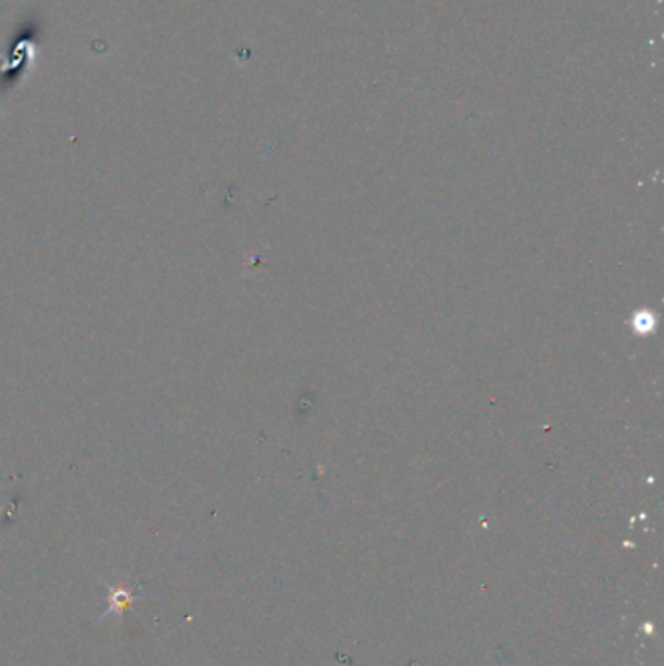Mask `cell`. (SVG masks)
<instances>
[{"instance_id":"obj_1","label":"cell","mask_w":664,"mask_h":666,"mask_svg":"<svg viewBox=\"0 0 664 666\" xmlns=\"http://www.w3.org/2000/svg\"><path fill=\"white\" fill-rule=\"evenodd\" d=\"M105 589H108V611H105V614L100 619H105L108 616H112V614L123 619L127 612L133 611V606L137 602L135 589L125 581L105 585Z\"/></svg>"}]
</instances>
